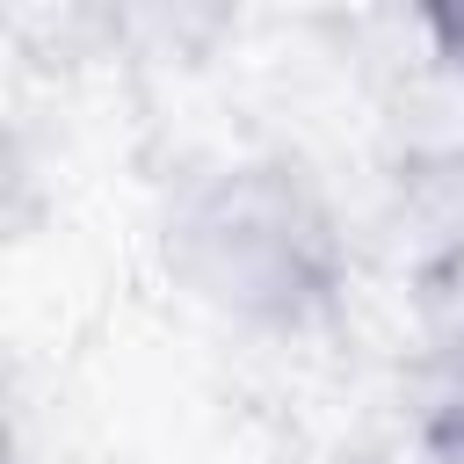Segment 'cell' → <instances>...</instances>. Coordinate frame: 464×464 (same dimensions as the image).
Wrapping results in <instances>:
<instances>
[{
  "label": "cell",
  "instance_id": "obj_1",
  "mask_svg": "<svg viewBox=\"0 0 464 464\" xmlns=\"http://www.w3.org/2000/svg\"><path fill=\"white\" fill-rule=\"evenodd\" d=\"M174 283L239 334H312L348 290V232L290 152H239L181 181L167 210Z\"/></svg>",
  "mask_w": 464,
  "mask_h": 464
},
{
  "label": "cell",
  "instance_id": "obj_2",
  "mask_svg": "<svg viewBox=\"0 0 464 464\" xmlns=\"http://www.w3.org/2000/svg\"><path fill=\"white\" fill-rule=\"evenodd\" d=\"M420 29H428L435 58L464 80V0H435V7H420Z\"/></svg>",
  "mask_w": 464,
  "mask_h": 464
}]
</instances>
